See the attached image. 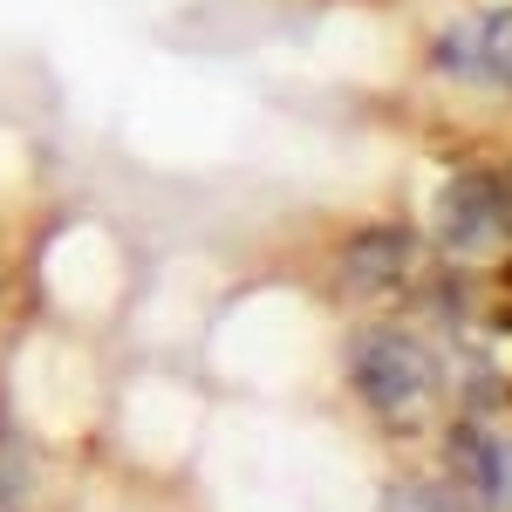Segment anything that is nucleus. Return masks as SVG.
Masks as SVG:
<instances>
[{"mask_svg":"<svg viewBox=\"0 0 512 512\" xmlns=\"http://www.w3.org/2000/svg\"><path fill=\"white\" fill-rule=\"evenodd\" d=\"M349 390L383 424H417L437 403V355L403 328H369L349 342Z\"/></svg>","mask_w":512,"mask_h":512,"instance_id":"1","label":"nucleus"},{"mask_svg":"<svg viewBox=\"0 0 512 512\" xmlns=\"http://www.w3.org/2000/svg\"><path fill=\"white\" fill-rule=\"evenodd\" d=\"M437 239L451 253H499L512 239V185L492 171H465L437 192Z\"/></svg>","mask_w":512,"mask_h":512,"instance_id":"2","label":"nucleus"},{"mask_svg":"<svg viewBox=\"0 0 512 512\" xmlns=\"http://www.w3.org/2000/svg\"><path fill=\"white\" fill-rule=\"evenodd\" d=\"M444 76L478 82V89H499L512 96V7H492V14H465L437 35L431 55Z\"/></svg>","mask_w":512,"mask_h":512,"instance_id":"3","label":"nucleus"},{"mask_svg":"<svg viewBox=\"0 0 512 512\" xmlns=\"http://www.w3.org/2000/svg\"><path fill=\"white\" fill-rule=\"evenodd\" d=\"M465 451H472V492H485L492 506L512 512V437H472Z\"/></svg>","mask_w":512,"mask_h":512,"instance_id":"4","label":"nucleus"},{"mask_svg":"<svg viewBox=\"0 0 512 512\" xmlns=\"http://www.w3.org/2000/svg\"><path fill=\"white\" fill-rule=\"evenodd\" d=\"M383 512H472V492H465V485H424V478H403V485H390Z\"/></svg>","mask_w":512,"mask_h":512,"instance_id":"5","label":"nucleus"}]
</instances>
